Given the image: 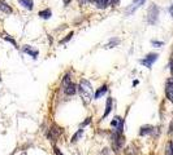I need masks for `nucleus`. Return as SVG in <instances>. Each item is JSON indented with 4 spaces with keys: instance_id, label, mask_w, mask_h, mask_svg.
Returning a JSON list of instances; mask_svg holds the SVG:
<instances>
[{
    "instance_id": "f257e3e1",
    "label": "nucleus",
    "mask_w": 173,
    "mask_h": 155,
    "mask_svg": "<svg viewBox=\"0 0 173 155\" xmlns=\"http://www.w3.org/2000/svg\"><path fill=\"white\" fill-rule=\"evenodd\" d=\"M78 89H80V94H81V98L83 101L85 105H89L90 101L92 100V87L91 83L89 80L82 79L80 82V85H78Z\"/></svg>"
},
{
    "instance_id": "f03ea898",
    "label": "nucleus",
    "mask_w": 173,
    "mask_h": 155,
    "mask_svg": "<svg viewBox=\"0 0 173 155\" xmlns=\"http://www.w3.org/2000/svg\"><path fill=\"white\" fill-rule=\"evenodd\" d=\"M159 6L156 4H151L150 8L147 11V22L150 25H156L157 21H159Z\"/></svg>"
},
{
    "instance_id": "7ed1b4c3",
    "label": "nucleus",
    "mask_w": 173,
    "mask_h": 155,
    "mask_svg": "<svg viewBox=\"0 0 173 155\" xmlns=\"http://www.w3.org/2000/svg\"><path fill=\"white\" fill-rule=\"evenodd\" d=\"M124 142H125V137L122 135H120V133L113 132V135H112V147H113V150L116 153H119L122 149V146H124Z\"/></svg>"
},
{
    "instance_id": "20e7f679",
    "label": "nucleus",
    "mask_w": 173,
    "mask_h": 155,
    "mask_svg": "<svg viewBox=\"0 0 173 155\" xmlns=\"http://www.w3.org/2000/svg\"><path fill=\"white\" fill-rule=\"evenodd\" d=\"M157 58H159V54H157V53H148L145 58L139 60V63L143 65L147 69H151V67H152V65H154V62L157 60Z\"/></svg>"
},
{
    "instance_id": "39448f33",
    "label": "nucleus",
    "mask_w": 173,
    "mask_h": 155,
    "mask_svg": "<svg viewBox=\"0 0 173 155\" xmlns=\"http://www.w3.org/2000/svg\"><path fill=\"white\" fill-rule=\"evenodd\" d=\"M165 94H167V98L173 102V79H168L165 83Z\"/></svg>"
},
{
    "instance_id": "423d86ee",
    "label": "nucleus",
    "mask_w": 173,
    "mask_h": 155,
    "mask_svg": "<svg viewBox=\"0 0 173 155\" xmlns=\"http://www.w3.org/2000/svg\"><path fill=\"white\" fill-rule=\"evenodd\" d=\"M22 50L25 52L26 54H29L30 57H33L34 60H37V57H38V54H39V50H38V49H34V48L30 47V45H24V47H22Z\"/></svg>"
},
{
    "instance_id": "0eeeda50",
    "label": "nucleus",
    "mask_w": 173,
    "mask_h": 155,
    "mask_svg": "<svg viewBox=\"0 0 173 155\" xmlns=\"http://www.w3.org/2000/svg\"><path fill=\"white\" fill-rule=\"evenodd\" d=\"M76 92H77V87H76L74 83H72V82H70L69 84L64 85V93H65L67 96H73Z\"/></svg>"
},
{
    "instance_id": "6e6552de",
    "label": "nucleus",
    "mask_w": 173,
    "mask_h": 155,
    "mask_svg": "<svg viewBox=\"0 0 173 155\" xmlns=\"http://www.w3.org/2000/svg\"><path fill=\"white\" fill-rule=\"evenodd\" d=\"M0 11L5 14H12V12H13L12 6L8 5V3H7L5 0H0Z\"/></svg>"
},
{
    "instance_id": "1a4fd4ad",
    "label": "nucleus",
    "mask_w": 173,
    "mask_h": 155,
    "mask_svg": "<svg viewBox=\"0 0 173 155\" xmlns=\"http://www.w3.org/2000/svg\"><path fill=\"white\" fill-rule=\"evenodd\" d=\"M94 5L98 9H105L108 5H111V0H94Z\"/></svg>"
},
{
    "instance_id": "9d476101",
    "label": "nucleus",
    "mask_w": 173,
    "mask_h": 155,
    "mask_svg": "<svg viewBox=\"0 0 173 155\" xmlns=\"http://www.w3.org/2000/svg\"><path fill=\"white\" fill-rule=\"evenodd\" d=\"M18 4L21 6H24L27 11H33L34 9V2L33 0H18Z\"/></svg>"
},
{
    "instance_id": "9b49d317",
    "label": "nucleus",
    "mask_w": 173,
    "mask_h": 155,
    "mask_svg": "<svg viewBox=\"0 0 173 155\" xmlns=\"http://www.w3.org/2000/svg\"><path fill=\"white\" fill-rule=\"evenodd\" d=\"M38 16H39L42 19H49V18L52 17V11L49 9V8H46V9H43V11H39Z\"/></svg>"
},
{
    "instance_id": "f8f14e48",
    "label": "nucleus",
    "mask_w": 173,
    "mask_h": 155,
    "mask_svg": "<svg viewBox=\"0 0 173 155\" xmlns=\"http://www.w3.org/2000/svg\"><path fill=\"white\" fill-rule=\"evenodd\" d=\"M111 111H112V97H108L107 103H105V111H104V115L102 116V119H105V118L110 115Z\"/></svg>"
},
{
    "instance_id": "ddd939ff",
    "label": "nucleus",
    "mask_w": 173,
    "mask_h": 155,
    "mask_svg": "<svg viewBox=\"0 0 173 155\" xmlns=\"http://www.w3.org/2000/svg\"><path fill=\"white\" fill-rule=\"evenodd\" d=\"M121 43V40L119 39V38H111L110 39V41H108L107 44H105V49H111V48H115V47H117L119 44Z\"/></svg>"
},
{
    "instance_id": "4468645a",
    "label": "nucleus",
    "mask_w": 173,
    "mask_h": 155,
    "mask_svg": "<svg viewBox=\"0 0 173 155\" xmlns=\"http://www.w3.org/2000/svg\"><path fill=\"white\" fill-rule=\"evenodd\" d=\"M108 92V87H107V84H104V85H102L99 88V89L96 91V93H95V96H94V98L95 100H99L100 97H102L103 94H105Z\"/></svg>"
},
{
    "instance_id": "2eb2a0df",
    "label": "nucleus",
    "mask_w": 173,
    "mask_h": 155,
    "mask_svg": "<svg viewBox=\"0 0 173 155\" xmlns=\"http://www.w3.org/2000/svg\"><path fill=\"white\" fill-rule=\"evenodd\" d=\"M154 132V128L151 127V125H145V127H142L141 131H139V136H147V135H151Z\"/></svg>"
},
{
    "instance_id": "dca6fc26",
    "label": "nucleus",
    "mask_w": 173,
    "mask_h": 155,
    "mask_svg": "<svg viewBox=\"0 0 173 155\" xmlns=\"http://www.w3.org/2000/svg\"><path fill=\"white\" fill-rule=\"evenodd\" d=\"M82 135H83V128H80V129H78V132H77V133H74V136L72 137L70 142H72V144H76V142L78 141V140H80V137H81Z\"/></svg>"
},
{
    "instance_id": "f3484780",
    "label": "nucleus",
    "mask_w": 173,
    "mask_h": 155,
    "mask_svg": "<svg viewBox=\"0 0 173 155\" xmlns=\"http://www.w3.org/2000/svg\"><path fill=\"white\" fill-rule=\"evenodd\" d=\"M70 82H72V74H70V72H67L65 76L63 78V85H67V84H69Z\"/></svg>"
},
{
    "instance_id": "a211bd4d",
    "label": "nucleus",
    "mask_w": 173,
    "mask_h": 155,
    "mask_svg": "<svg viewBox=\"0 0 173 155\" xmlns=\"http://www.w3.org/2000/svg\"><path fill=\"white\" fill-rule=\"evenodd\" d=\"M125 155H137V149L134 146H129L125 150Z\"/></svg>"
},
{
    "instance_id": "6ab92c4d",
    "label": "nucleus",
    "mask_w": 173,
    "mask_h": 155,
    "mask_svg": "<svg viewBox=\"0 0 173 155\" xmlns=\"http://www.w3.org/2000/svg\"><path fill=\"white\" fill-rule=\"evenodd\" d=\"M73 35H74V32H73V31H72V32H69V34L65 36V38L60 40V44H65V43H68V41H69L72 38H73Z\"/></svg>"
},
{
    "instance_id": "aec40b11",
    "label": "nucleus",
    "mask_w": 173,
    "mask_h": 155,
    "mask_svg": "<svg viewBox=\"0 0 173 155\" xmlns=\"http://www.w3.org/2000/svg\"><path fill=\"white\" fill-rule=\"evenodd\" d=\"M165 155H173V144H169L165 150Z\"/></svg>"
},
{
    "instance_id": "412c9836",
    "label": "nucleus",
    "mask_w": 173,
    "mask_h": 155,
    "mask_svg": "<svg viewBox=\"0 0 173 155\" xmlns=\"http://www.w3.org/2000/svg\"><path fill=\"white\" fill-rule=\"evenodd\" d=\"M4 39H5L7 41H9V43H12L13 45H14V47L17 48V43H16V40H14L13 38H11V36H8V35H5V36H4Z\"/></svg>"
},
{
    "instance_id": "4be33fe9",
    "label": "nucleus",
    "mask_w": 173,
    "mask_h": 155,
    "mask_svg": "<svg viewBox=\"0 0 173 155\" xmlns=\"http://www.w3.org/2000/svg\"><path fill=\"white\" fill-rule=\"evenodd\" d=\"M151 44H152L154 47H156V48H160V47L164 45V43H163V41H157V40H152V41H151Z\"/></svg>"
},
{
    "instance_id": "5701e85b",
    "label": "nucleus",
    "mask_w": 173,
    "mask_h": 155,
    "mask_svg": "<svg viewBox=\"0 0 173 155\" xmlns=\"http://www.w3.org/2000/svg\"><path fill=\"white\" fill-rule=\"evenodd\" d=\"M90 3H94V0H78V4H80L81 6L86 5V4H90Z\"/></svg>"
},
{
    "instance_id": "b1692460",
    "label": "nucleus",
    "mask_w": 173,
    "mask_h": 155,
    "mask_svg": "<svg viewBox=\"0 0 173 155\" xmlns=\"http://www.w3.org/2000/svg\"><path fill=\"white\" fill-rule=\"evenodd\" d=\"M90 122H91V118H87V119H86V120H85V122H83V123H82V124L80 125V128H85L86 125H87V124H89Z\"/></svg>"
},
{
    "instance_id": "393cba45",
    "label": "nucleus",
    "mask_w": 173,
    "mask_h": 155,
    "mask_svg": "<svg viewBox=\"0 0 173 155\" xmlns=\"http://www.w3.org/2000/svg\"><path fill=\"white\" fill-rule=\"evenodd\" d=\"M121 0H111V6H113V8H116V6L120 4Z\"/></svg>"
},
{
    "instance_id": "a878e982",
    "label": "nucleus",
    "mask_w": 173,
    "mask_h": 155,
    "mask_svg": "<svg viewBox=\"0 0 173 155\" xmlns=\"http://www.w3.org/2000/svg\"><path fill=\"white\" fill-rule=\"evenodd\" d=\"M169 70H171L172 79H173V58H171V61H169Z\"/></svg>"
},
{
    "instance_id": "bb28decb",
    "label": "nucleus",
    "mask_w": 173,
    "mask_h": 155,
    "mask_svg": "<svg viewBox=\"0 0 173 155\" xmlns=\"http://www.w3.org/2000/svg\"><path fill=\"white\" fill-rule=\"evenodd\" d=\"M54 151H55L56 155H63V153L59 150V147H57V146H54Z\"/></svg>"
},
{
    "instance_id": "cd10ccee",
    "label": "nucleus",
    "mask_w": 173,
    "mask_h": 155,
    "mask_svg": "<svg viewBox=\"0 0 173 155\" xmlns=\"http://www.w3.org/2000/svg\"><path fill=\"white\" fill-rule=\"evenodd\" d=\"M169 13H171V16H172V18H173V4L169 6Z\"/></svg>"
},
{
    "instance_id": "c85d7f7f",
    "label": "nucleus",
    "mask_w": 173,
    "mask_h": 155,
    "mask_svg": "<svg viewBox=\"0 0 173 155\" xmlns=\"http://www.w3.org/2000/svg\"><path fill=\"white\" fill-rule=\"evenodd\" d=\"M63 2H64V5L67 6V5H69V3L72 2V0H63Z\"/></svg>"
},
{
    "instance_id": "c756f323",
    "label": "nucleus",
    "mask_w": 173,
    "mask_h": 155,
    "mask_svg": "<svg viewBox=\"0 0 173 155\" xmlns=\"http://www.w3.org/2000/svg\"><path fill=\"white\" fill-rule=\"evenodd\" d=\"M138 83H139V82H138V80H134V82H133V87H135V85H137V84H138Z\"/></svg>"
},
{
    "instance_id": "7c9ffc66",
    "label": "nucleus",
    "mask_w": 173,
    "mask_h": 155,
    "mask_svg": "<svg viewBox=\"0 0 173 155\" xmlns=\"http://www.w3.org/2000/svg\"><path fill=\"white\" fill-rule=\"evenodd\" d=\"M141 2H143V0H133V4H135V3H141Z\"/></svg>"
}]
</instances>
